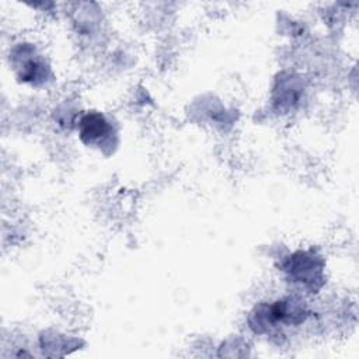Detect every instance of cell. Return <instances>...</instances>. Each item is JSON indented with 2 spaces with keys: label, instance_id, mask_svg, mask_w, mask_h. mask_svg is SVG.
Wrapping results in <instances>:
<instances>
[{
  "label": "cell",
  "instance_id": "cell-1",
  "mask_svg": "<svg viewBox=\"0 0 359 359\" xmlns=\"http://www.w3.org/2000/svg\"><path fill=\"white\" fill-rule=\"evenodd\" d=\"M105 133H108V123L101 114L93 112L81 118L80 136L86 143H94Z\"/></svg>",
  "mask_w": 359,
  "mask_h": 359
}]
</instances>
